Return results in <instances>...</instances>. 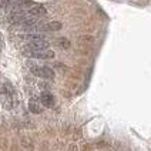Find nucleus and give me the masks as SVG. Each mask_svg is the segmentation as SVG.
Here are the masks:
<instances>
[{"label":"nucleus","instance_id":"f03ea898","mask_svg":"<svg viewBox=\"0 0 151 151\" xmlns=\"http://www.w3.org/2000/svg\"><path fill=\"white\" fill-rule=\"evenodd\" d=\"M24 53L30 57H34V59H53L54 57V53L51 50H24Z\"/></svg>","mask_w":151,"mask_h":151},{"label":"nucleus","instance_id":"6e6552de","mask_svg":"<svg viewBox=\"0 0 151 151\" xmlns=\"http://www.w3.org/2000/svg\"><path fill=\"white\" fill-rule=\"evenodd\" d=\"M0 100H1V103H3L4 107H7V109L12 107V100H10L9 94H1V96H0Z\"/></svg>","mask_w":151,"mask_h":151},{"label":"nucleus","instance_id":"1a4fd4ad","mask_svg":"<svg viewBox=\"0 0 151 151\" xmlns=\"http://www.w3.org/2000/svg\"><path fill=\"white\" fill-rule=\"evenodd\" d=\"M57 42H59V46L63 47V49H68V47H70V42H68L67 39H63V37H61V39H59Z\"/></svg>","mask_w":151,"mask_h":151},{"label":"nucleus","instance_id":"20e7f679","mask_svg":"<svg viewBox=\"0 0 151 151\" xmlns=\"http://www.w3.org/2000/svg\"><path fill=\"white\" fill-rule=\"evenodd\" d=\"M29 110L34 114H40L43 111V103L40 101V99H32L29 101Z\"/></svg>","mask_w":151,"mask_h":151},{"label":"nucleus","instance_id":"0eeeda50","mask_svg":"<svg viewBox=\"0 0 151 151\" xmlns=\"http://www.w3.org/2000/svg\"><path fill=\"white\" fill-rule=\"evenodd\" d=\"M61 29V23L60 22H50L46 24V30H50V32H56Z\"/></svg>","mask_w":151,"mask_h":151},{"label":"nucleus","instance_id":"7ed1b4c3","mask_svg":"<svg viewBox=\"0 0 151 151\" xmlns=\"http://www.w3.org/2000/svg\"><path fill=\"white\" fill-rule=\"evenodd\" d=\"M47 47H49V42H47L44 37H42V39L34 40V42H30L24 50H44V49H47Z\"/></svg>","mask_w":151,"mask_h":151},{"label":"nucleus","instance_id":"39448f33","mask_svg":"<svg viewBox=\"0 0 151 151\" xmlns=\"http://www.w3.org/2000/svg\"><path fill=\"white\" fill-rule=\"evenodd\" d=\"M40 101L43 103L44 107H53L54 106V97H53V94H50V93H47V91L42 93Z\"/></svg>","mask_w":151,"mask_h":151},{"label":"nucleus","instance_id":"f257e3e1","mask_svg":"<svg viewBox=\"0 0 151 151\" xmlns=\"http://www.w3.org/2000/svg\"><path fill=\"white\" fill-rule=\"evenodd\" d=\"M32 73L37 77H42V78H54V71L49 67H44V66H33L32 67Z\"/></svg>","mask_w":151,"mask_h":151},{"label":"nucleus","instance_id":"423d86ee","mask_svg":"<svg viewBox=\"0 0 151 151\" xmlns=\"http://www.w3.org/2000/svg\"><path fill=\"white\" fill-rule=\"evenodd\" d=\"M27 13L30 14V16H34V17H42L46 14V9L43 7V6H33V7H30L27 10Z\"/></svg>","mask_w":151,"mask_h":151}]
</instances>
